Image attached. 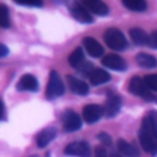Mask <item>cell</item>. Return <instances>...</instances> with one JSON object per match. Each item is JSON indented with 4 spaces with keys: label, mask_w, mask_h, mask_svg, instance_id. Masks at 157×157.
Returning <instances> with one entry per match:
<instances>
[{
    "label": "cell",
    "mask_w": 157,
    "mask_h": 157,
    "mask_svg": "<svg viewBox=\"0 0 157 157\" xmlns=\"http://www.w3.org/2000/svg\"><path fill=\"white\" fill-rule=\"evenodd\" d=\"M139 141L144 151L152 156L157 155V123L150 114L142 119L139 130Z\"/></svg>",
    "instance_id": "obj_1"
},
{
    "label": "cell",
    "mask_w": 157,
    "mask_h": 157,
    "mask_svg": "<svg viewBox=\"0 0 157 157\" xmlns=\"http://www.w3.org/2000/svg\"><path fill=\"white\" fill-rule=\"evenodd\" d=\"M103 39L105 44L113 50H124L128 48V40L123 32L118 28H108L103 33Z\"/></svg>",
    "instance_id": "obj_2"
},
{
    "label": "cell",
    "mask_w": 157,
    "mask_h": 157,
    "mask_svg": "<svg viewBox=\"0 0 157 157\" xmlns=\"http://www.w3.org/2000/svg\"><path fill=\"white\" fill-rule=\"evenodd\" d=\"M129 91H130V93H132L135 96H139L142 99L148 101V102H155V99H156V96L147 87V85L145 83L144 78H141L139 76H134L130 80V82H129Z\"/></svg>",
    "instance_id": "obj_3"
},
{
    "label": "cell",
    "mask_w": 157,
    "mask_h": 157,
    "mask_svg": "<svg viewBox=\"0 0 157 157\" xmlns=\"http://www.w3.org/2000/svg\"><path fill=\"white\" fill-rule=\"evenodd\" d=\"M65 92V87L63 83V80L59 75L58 71L52 70L50 75H49V81L47 83V88H45V96L48 99H54L56 97L63 96Z\"/></svg>",
    "instance_id": "obj_4"
},
{
    "label": "cell",
    "mask_w": 157,
    "mask_h": 157,
    "mask_svg": "<svg viewBox=\"0 0 157 157\" xmlns=\"http://www.w3.org/2000/svg\"><path fill=\"white\" fill-rule=\"evenodd\" d=\"M61 120H63V128H64V131L66 132H74V131H77L81 129L82 126V120H81V117L74 112V110H65L61 115Z\"/></svg>",
    "instance_id": "obj_5"
},
{
    "label": "cell",
    "mask_w": 157,
    "mask_h": 157,
    "mask_svg": "<svg viewBox=\"0 0 157 157\" xmlns=\"http://www.w3.org/2000/svg\"><path fill=\"white\" fill-rule=\"evenodd\" d=\"M64 153L75 157H91V147L87 141H74L65 147Z\"/></svg>",
    "instance_id": "obj_6"
},
{
    "label": "cell",
    "mask_w": 157,
    "mask_h": 157,
    "mask_svg": "<svg viewBox=\"0 0 157 157\" xmlns=\"http://www.w3.org/2000/svg\"><path fill=\"white\" fill-rule=\"evenodd\" d=\"M103 114H104V107H102L99 104H93V103L87 104L82 109V117H83L85 121L88 124H93V123L98 121Z\"/></svg>",
    "instance_id": "obj_7"
},
{
    "label": "cell",
    "mask_w": 157,
    "mask_h": 157,
    "mask_svg": "<svg viewBox=\"0 0 157 157\" xmlns=\"http://www.w3.org/2000/svg\"><path fill=\"white\" fill-rule=\"evenodd\" d=\"M121 97L115 93H110L107 97V101L104 103V115L107 118H113L115 117L121 108Z\"/></svg>",
    "instance_id": "obj_8"
},
{
    "label": "cell",
    "mask_w": 157,
    "mask_h": 157,
    "mask_svg": "<svg viewBox=\"0 0 157 157\" xmlns=\"http://www.w3.org/2000/svg\"><path fill=\"white\" fill-rule=\"evenodd\" d=\"M70 12H71L72 17L81 23H92L93 22L92 15L81 2H74L70 7Z\"/></svg>",
    "instance_id": "obj_9"
},
{
    "label": "cell",
    "mask_w": 157,
    "mask_h": 157,
    "mask_svg": "<svg viewBox=\"0 0 157 157\" xmlns=\"http://www.w3.org/2000/svg\"><path fill=\"white\" fill-rule=\"evenodd\" d=\"M102 64L105 67L115 70V71H124V70H126L125 60L121 56L117 55V54H108L107 56H104L102 59Z\"/></svg>",
    "instance_id": "obj_10"
},
{
    "label": "cell",
    "mask_w": 157,
    "mask_h": 157,
    "mask_svg": "<svg viewBox=\"0 0 157 157\" xmlns=\"http://www.w3.org/2000/svg\"><path fill=\"white\" fill-rule=\"evenodd\" d=\"M38 81L36 78V76H33L32 74H25L23 76H21V78L18 80L16 88L18 91H31V92H36L38 91Z\"/></svg>",
    "instance_id": "obj_11"
},
{
    "label": "cell",
    "mask_w": 157,
    "mask_h": 157,
    "mask_svg": "<svg viewBox=\"0 0 157 157\" xmlns=\"http://www.w3.org/2000/svg\"><path fill=\"white\" fill-rule=\"evenodd\" d=\"M66 80H67L69 88H70V91L72 93L80 94V96H85V94L88 93L90 88H88V85L85 81H82V80H80V78H77L75 76H71V75H67Z\"/></svg>",
    "instance_id": "obj_12"
},
{
    "label": "cell",
    "mask_w": 157,
    "mask_h": 157,
    "mask_svg": "<svg viewBox=\"0 0 157 157\" xmlns=\"http://www.w3.org/2000/svg\"><path fill=\"white\" fill-rule=\"evenodd\" d=\"M83 47H85L86 52L93 58H99L104 53L103 47L93 37H85L83 38Z\"/></svg>",
    "instance_id": "obj_13"
},
{
    "label": "cell",
    "mask_w": 157,
    "mask_h": 157,
    "mask_svg": "<svg viewBox=\"0 0 157 157\" xmlns=\"http://www.w3.org/2000/svg\"><path fill=\"white\" fill-rule=\"evenodd\" d=\"M55 136H56V129H55L54 126H48V128L43 129V130L37 135V139H36L37 146H38L39 148L45 147L50 141L54 140Z\"/></svg>",
    "instance_id": "obj_14"
},
{
    "label": "cell",
    "mask_w": 157,
    "mask_h": 157,
    "mask_svg": "<svg viewBox=\"0 0 157 157\" xmlns=\"http://www.w3.org/2000/svg\"><path fill=\"white\" fill-rule=\"evenodd\" d=\"M82 4L90 12L99 16H105L109 12V7L101 0H85Z\"/></svg>",
    "instance_id": "obj_15"
},
{
    "label": "cell",
    "mask_w": 157,
    "mask_h": 157,
    "mask_svg": "<svg viewBox=\"0 0 157 157\" xmlns=\"http://www.w3.org/2000/svg\"><path fill=\"white\" fill-rule=\"evenodd\" d=\"M118 150L126 157H140V152L137 147H135L132 144L128 142L124 139L118 140Z\"/></svg>",
    "instance_id": "obj_16"
},
{
    "label": "cell",
    "mask_w": 157,
    "mask_h": 157,
    "mask_svg": "<svg viewBox=\"0 0 157 157\" xmlns=\"http://www.w3.org/2000/svg\"><path fill=\"white\" fill-rule=\"evenodd\" d=\"M90 81L92 85H103L105 82L110 81V75L108 74V71L103 70V69H94L91 75H90Z\"/></svg>",
    "instance_id": "obj_17"
},
{
    "label": "cell",
    "mask_w": 157,
    "mask_h": 157,
    "mask_svg": "<svg viewBox=\"0 0 157 157\" xmlns=\"http://www.w3.org/2000/svg\"><path fill=\"white\" fill-rule=\"evenodd\" d=\"M129 34H130V38L132 39V42L135 44H137V45H147V43H148V34L142 28L134 27V28L130 29Z\"/></svg>",
    "instance_id": "obj_18"
},
{
    "label": "cell",
    "mask_w": 157,
    "mask_h": 157,
    "mask_svg": "<svg viewBox=\"0 0 157 157\" xmlns=\"http://www.w3.org/2000/svg\"><path fill=\"white\" fill-rule=\"evenodd\" d=\"M136 63L141 66V67H145V69H153L157 66V59L151 55V54H147V53H139L136 55Z\"/></svg>",
    "instance_id": "obj_19"
},
{
    "label": "cell",
    "mask_w": 157,
    "mask_h": 157,
    "mask_svg": "<svg viewBox=\"0 0 157 157\" xmlns=\"http://www.w3.org/2000/svg\"><path fill=\"white\" fill-rule=\"evenodd\" d=\"M123 5L130 11L142 12L147 9V2L144 0H123Z\"/></svg>",
    "instance_id": "obj_20"
},
{
    "label": "cell",
    "mask_w": 157,
    "mask_h": 157,
    "mask_svg": "<svg viewBox=\"0 0 157 157\" xmlns=\"http://www.w3.org/2000/svg\"><path fill=\"white\" fill-rule=\"evenodd\" d=\"M69 64L74 67H78L82 63H85V55H83V50L77 47L75 48V50L69 55Z\"/></svg>",
    "instance_id": "obj_21"
},
{
    "label": "cell",
    "mask_w": 157,
    "mask_h": 157,
    "mask_svg": "<svg viewBox=\"0 0 157 157\" xmlns=\"http://www.w3.org/2000/svg\"><path fill=\"white\" fill-rule=\"evenodd\" d=\"M10 15L6 5L1 4L0 5V26L2 28H9L10 27Z\"/></svg>",
    "instance_id": "obj_22"
},
{
    "label": "cell",
    "mask_w": 157,
    "mask_h": 157,
    "mask_svg": "<svg viewBox=\"0 0 157 157\" xmlns=\"http://www.w3.org/2000/svg\"><path fill=\"white\" fill-rule=\"evenodd\" d=\"M145 83L151 91H157V74H150L144 77Z\"/></svg>",
    "instance_id": "obj_23"
},
{
    "label": "cell",
    "mask_w": 157,
    "mask_h": 157,
    "mask_svg": "<svg viewBox=\"0 0 157 157\" xmlns=\"http://www.w3.org/2000/svg\"><path fill=\"white\" fill-rule=\"evenodd\" d=\"M94 69H93V66H92V64L91 63H82L78 67H77V71H80V72H82L83 75H91V72L93 71Z\"/></svg>",
    "instance_id": "obj_24"
},
{
    "label": "cell",
    "mask_w": 157,
    "mask_h": 157,
    "mask_svg": "<svg viewBox=\"0 0 157 157\" xmlns=\"http://www.w3.org/2000/svg\"><path fill=\"white\" fill-rule=\"evenodd\" d=\"M97 137H98V140H99L104 146H110V145H112V137H110L109 134L102 131V132H99V134L97 135Z\"/></svg>",
    "instance_id": "obj_25"
},
{
    "label": "cell",
    "mask_w": 157,
    "mask_h": 157,
    "mask_svg": "<svg viewBox=\"0 0 157 157\" xmlns=\"http://www.w3.org/2000/svg\"><path fill=\"white\" fill-rule=\"evenodd\" d=\"M147 45L152 49H157V29H155L153 32H151L148 34V43Z\"/></svg>",
    "instance_id": "obj_26"
},
{
    "label": "cell",
    "mask_w": 157,
    "mask_h": 157,
    "mask_svg": "<svg viewBox=\"0 0 157 157\" xmlns=\"http://www.w3.org/2000/svg\"><path fill=\"white\" fill-rule=\"evenodd\" d=\"M94 157H108L105 148L102 146H97L94 148Z\"/></svg>",
    "instance_id": "obj_27"
},
{
    "label": "cell",
    "mask_w": 157,
    "mask_h": 157,
    "mask_svg": "<svg viewBox=\"0 0 157 157\" xmlns=\"http://www.w3.org/2000/svg\"><path fill=\"white\" fill-rule=\"evenodd\" d=\"M16 4H20V5H25V6H42L43 2L42 1H37V2H22V1H16Z\"/></svg>",
    "instance_id": "obj_28"
},
{
    "label": "cell",
    "mask_w": 157,
    "mask_h": 157,
    "mask_svg": "<svg viewBox=\"0 0 157 157\" xmlns=\"http://www.w3.org/2000/svg\"><path fill=\"white\" fill-rule=\"evenodd\" d=\"M9 53V49L5 44H0V58H5Z\"/></svg>",
    "instance_id": "obj_29"
},
{
    "label": "cell",
    "mask_w": 157,
    "mask_h": 157,
    "mask_svg": "<svg viewBox=\"0 0 157 157\" xmlns=\"http://www.w3.org/2000/svg\"><path fill=\"white\" fill-rule=\"evenodd\" d=\"M150 115H151V117L155 119V121L157 123V112H151V113H150Z\"/></svg>",
    "instance_id": "obj_30"
},
{
    "label": "cell",
    "mask_w": 157,
    "mask_h": 157,
    "mask_svg": "<svg viewBox=\"0 0 157 157\" xmlns=\"http://www.w3.org/2000/svg\"><path fill=\"white\" fill-rule=\"evenodd\" d=\"M110 157H123V156L121 155H118L117 152H112L110 153Z\"/></svg>",
    "instance_id": "obj_31"
},
{
    "label": "cell",
    "mask_w": 157,
    "mask_h": 157,
    "mask_svg": "<svg viewBox=\"0 0 157 157\" xmlns=\"http://www.w3.org/2000/svg\"><path fill=\"white\" fill-rule=\"evenodd\" d=\"M155 102H156V103H157V97H156V99H155Z\"/></svg>",
    "instance_id": "obj_32"
},
{
    "label": "cell",
    "mask_w": 157,
    "mask_h": 157,
    "mask_svg": "<svg viewBox=\"0 0 157 157\" xmlns=\"http://www.w3.org/2000/svg\"><path fill=\"white\" fill-rule=\"evenodd\" d=\"M31 157H38V156H31Z\"/></svg>",
    "instance_id": "obj_33"
}]
</instances>
